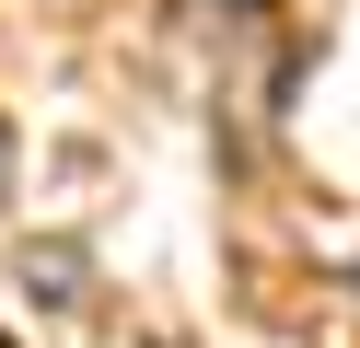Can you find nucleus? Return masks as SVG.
I'll return each mask as SVG.
<instances>
[{"label":"nucleus","mask_w":360,"mask_h":348,"mask_svg":"<svg viewBox=\"0 0 360 348\" xmlns=\"http://www.w3.org/2000/svg\"><path fill=\"white\" fill-rule=\"evenodd\" d=\"M0 348H12V337H0Z\"/></svg>","instance_id":"obj_1"}]
</instances>
